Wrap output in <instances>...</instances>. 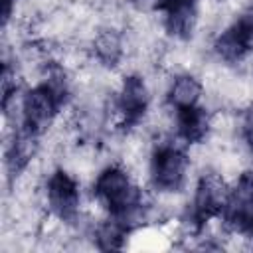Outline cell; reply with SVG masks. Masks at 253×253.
I'll return each mask as SVG.
<instances>
[{
  "instance_id": "cell-1",
  "label": "cell",
  "mask_w": 253,
  "mask_h": 253,
  "mask_svg": "<svg viewBox=\"0 0 253 253\" xmlns=\"http://www.w3.org/2000/svg\"><path fill=\"white\" fill-rule=\"evenodd\" d=\"M67 93L53 87L47 81L38 83L26 95H22V128L42 134L55 119L59 107L65 103Z\"/></svg>"
},
{
  "instance_id": "cell-2",
  "label": "cell",
  "mask_w": 253,
  "mask_h": 253,
  "mask_svg": "<svg viewBox=\"0 0 253 253\" xmlns=\"http://www.w3.org/2000/svg\"><path fill=\"white\" fill-rule=\"evenodd\" d=\"M188 154L176 144H158L148 160L150 180L156 190L164 194L178 192L188 174Z\"/></svg>"
},
{
  "instance_id": "cell-3",
  "label": "cell",
  "mask_w": 253,
  "mask_h": 253,
  "mask_svg": "<svg viewBox=\"0 0 253 253\" xmlns=\"http://www.w3.org/2000/svg\"><path fill=\"white\" fill-rule=\"evenodd\" d=\"M45 202L59 221H75L79 217L81 204L77 178L63 168L51 172L45 182Z\"/></svg>"
},
{
  "instance_id": "cell-4",
  "label": "cell",
  "mask_w": 253,
  "mask_h": 253,
  "mask_svg": "<svg viewBox=\"0 0 253 253\" xmlns=\"http://www.w3.org/2000/svg\"><path fill=\"white\" fill-rule=\"evenodd\" d=\"M227 200H229V188L225 180L219 174H204L194 190V200L190 210L192 221L198 227L211 221L217 213L223 211Z\"/></svg>"
},
{
  "instance_id": "cell-5",
  "label": "cell",
  "mask_w": 253,
  "mask_h": 253,
  "mask_svg": "<svg viewBox=\"0 0 253 253\" xmlns=\"http://www.w3.org/2000/svg\"><path fill=\"white\" fill-rule=\"evenodd\" d=\"M115 105H117L115 109L125 126L136 125L146 115L148 105H150V89H148V83L144 81V77H140L138 73L126 75L121 83Z\"/></svg>"
},
{
  "instance_id": "cell-6",
  "label": "cell",
  "mask_w": 253,
  "mask_h": 253,
  "mask_svg": "<svg viewBox=\"0 0 253 253\" xmlns=\"http://www.w3.org/2000/svg\"><path fill=\"white\" fill-rule=\"evenodd\" d=\"M174 125L178 136L186 144H198L208 136L211 128V117L202 105H196L188 109H178L174 117Z\"/></svg>"
},
{
  "instance_id": "cell-7",
  "label": "cell",
  "mask_w": 253,
  "mask_h": 253,
  "mask_svg": "<svg viewBox=\"0 0 253 253\" xmlns=\"http://www.w3.org/2000/svg\"><path fill=\"white\" fill-rule=\"evenodd\" d=\"M200 99H202V83L194 75L180 73L174 79H170L166 89V101L174 111L196 107L200 105Z\"/></svg>"
},
{
  "instance_id": "cell-8",
  "label": "cell",
  "mask_w": 253,
  "mask_h": 253,
  "mask_svg": "<svg viewBox=\"0 0 253 253\" xmlns=\"http://www.w3.org/2000/svg\"><path fill=\"white\" fill-rule=\"evenodd\" d=\"M93 51L101 63L117 65L125 53L123 36L113 28H105V30L97 32L93 38Z\"/></svg>"
},
{
  "instance_id": "cell-9",
  "label": "cell",
  "mask_w": 253,
  "mask_h": 253,
  "mask_svg": "<svg viewBox=\"0 0 253 253\" xmlns=\"http://www.w3.org/2000/svg\"><path fill=\"white\" fill-rule=\"evenodd\" d=\"M239 132L241 140L247 144V148L253 150V101L243 109L241 121H239Z\"/></svg>"
}]
</instances>
